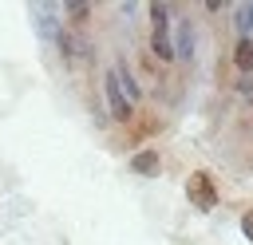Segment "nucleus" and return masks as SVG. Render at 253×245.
<instances>
[{"label": "nucleus", "instance_id": "nucleus-1", "mask_svg": "<svg viewBox=\"0 0 253 245\" xmlns=\"http://www.w3.org/2000/svg\"><path fill=\"white\" fill-rule=\"evenodd\" d=\"M150 55H158V63H170V59H174L170 8H166V4H150Z\"/></svg>", "mask_w": 253, "mask_h": 245}, {"label": "nucleus", "instance_id": "nucleus-2", "mask_svg": "<svg viewBox=\"0 0 253 245\" xmlns=\"http://www.w3.org/2000/svg\"><path fill=\"white\" fill-rule=\"evenodd\" d=\"M186 194H190V205H198V209H213L217 205V186H213L210 170H194L186 178Z\"/></svg>", "mask_w": 253, "mask_h": 245}, {"label": "nucleus", "instance_id": "nucleus-4", "mask_svg": "<svg viewBox=\"0 0 253 245\" xmlns=\"http://www.w3.org/2000/svg\"><path fill=\"white\" fill-rule=\"evenodd\" d=\"M130 170L134 174H142V178H154L158 170H162V158H158V150L150 146V150H138L134 158H130Z\"/></svg>", "mask_w": 253, "mask_h": 245}, {"label": "nucleus", "instance_id": "nucleus-6", "mask_svg": "<svg viewBox=\"0 0 253 245\" xmlns=\"http://www.w3.org/2000/svg\"><path fill=\"white\" fill-rule=\"evenodd\" d=\"M91 12H95L91 4H63V16H67V32H71V28H83V24L91 20Z\"/></svg>", "mask_w": 253, "mask_h": 245}, {"label": "nucleus", "instance_id": "nucleus-8", "mask_svg": "<svg viewBox=\"0 0 253 245\" xmlns=\"http://www.w3.org/2000/svg\"><path fill=\"white\" fill-rule=\"evenodd\" d=\"M241 233L253 241V209H245V213H241Z\"/></svg>", "mask_w": 253, "mask_h": 245}, {"label": "nucleus", "instance_id": "nucleus-5", "mask_svg": "<svg viewBox=\"0 0 253 245\" xmlns=\"http://www.w3.org/2000/svg\"><path fill=\"white\" fill-rule=\"evenodd\" d=\"M233 67H237L241 75L253 71V40H249V36H241V40L233 43Z\"/></svg>", "mask_w": 253, "mask_h": 245}, {"label": "nucleus", "instance_id": "nucleus-7", "mask_svg": "<svg viewBox=\"0 0 253 245\" xmlns=\"http://www.w3.org/2000/svg\"><path fill=\"white\" fill-rule=\"evenodd\" d=\"M59 55H63V59H75V55H83V40H79L75 32H67V28L59 32Z\"/></svg>", "mask_w": 253, "mask_h": 245}, {"label": "nucleus", "instance_id": "nucleus-3", "mask_svg": "<svg viewBox=\"0 0 253 245\" xmlns=\"http://www.w3.org/2000/svg\"><path fill=\"white\" fill-rule=\"evenodd\" d=\"M103 95H107V107H111V119H115V122H130V119H134V107H130V99L123 95L115 71L103 75Z\"/></svg>", "mask_w": 253, "mask_h": 245}]
</instances>
